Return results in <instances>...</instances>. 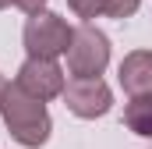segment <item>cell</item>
I'll return each mask as SVG.
<instances>
[{
  "label": "cell",
  "mask_w": 152,
  "mask_h": 149,
  "mask_svg": "<svg viewBox=\"0 0 152 149\" xmlns=\"http://www.w3.org/2000/svg\"><path fill=\"white\" fill-rule=\"evenodd\" d=\"M4 121H7V131L14 142L36 149L50 139V114H46V100H39L32 92H25L18 82L7 85L4 92Z\"/></svg>",
  "instance_id": "obj_1"
},
{
  "label": "cell",
  "mask_w": 152,
  "mask_h": 149,
  "mask_svg": "<svg viewBox=\"0 0 152 149\" xmlns=\"http://www.w3.org/2000/svg\"><path fill=\"white\" fill-rule=\"evenodd\" d=\"M110 64V39L99 29H92L88 21L78 25L71 32V46H67V68L75 78H99L103 68Z\"/></svg>",
  "instance_id": "obj_2"
},
{
  "label": "cell",
  "mask_w": 152,
  "mask_h": 149,
  "mask_svg": "<svg viewBox=\"0 0 152 149\" xmlns=\"http://www.w3.org/2000/svg\"><path fill=\"white\" fill-rule=\"evenodd\" d=\"M71 32H75V29H71L60 14H53V11H36V14L25 21V50H28V57H50V60H57L60 53H67Z\"/></svg>",
  "instance_id": "obj_3"
},
{
  "label": "cell",
  "mask_w": 152,
  "mask_h": 149,
  "mask_svg": "<svg viewBox=\"0 0 152 149\" xmlns=\"http://www.w3.org/2000/svg\"><path fill=\"white\" fill-rule=\"evenodd\" d=\"M60 96H64V107L75 117H85V121L103 117L113 107V92H110V85L103 78H71Z\"/></svg>",
  "instance_id": "obj_4"
},
{
  "label": "cell",
  "mask_w": 152,
  "mask_h": 149,
  "mask_svg": "<svg viewBox=\"0 0 152 149\" xmlns=\"http://www.w3.org/2000/svg\"><path fill=\"white\" fill-rule=\"evenodd\" d=\"M18 85L25 92H32L39 100H53L64 92V71L57 60L50 57H28L21 68H18Z\"/></svg>",
  "instance_id": "obj_5"
},
{
  "label": "cell",
  "mask_w": 152,
  "mask_h": 149,
  "mask_svg": "<svg viewBox=\"0 0 152 149\" xmlns=\"http://www.w3.org/2000/svg\"><path fill=\"white\" fill-rule=\"evenodd\" d=\"M120 85L127 96H152V50H134L120 60Z\"/></svg>",
  "instance_id": "obj_6"
},
{
  "label": "cell",
  "mask_w": 152,
  "mask_h": 149,
  "mask_svg": "<svg viewBox=\"0 0 152 149\" xmlns=\"http://www.w3.org/2000/svg\"><path fill=\"white\" fill-rule=\"evenodd\" d=\"M124 124L134 135L152 139V96H131V103L124 107Z\"/></svg>",
  "instance_id": "obj_7"
},
{
  "label": "cell",
  "mask_w": 152,
  "mask_h": 149,
  "mask_svg": "<svg viewBox=\"0 0 152 149\" xmlns=\"http://www.w3.org/2000/svg\"><path fill=\"white\" fill-rule=\"evenodd\" d=\"M67 7L75 11L78 18H85V21H92V18H99V14H106V0H67Z\"/></svg>",
  "instance_id": "obj_8"
},
{
  "label": "cell",
  "mask_w": 152,
  "mask_h": 149,
  "mask_svg": "<svg viewBox=\"0 0 152 149\" xmlns=\"http://www.w3.org/2000/svg\"><path fill=\"white\" fill-rule=\"evenodd\" d=\"M138 4L142 0H106V14L110 18H131L138 11Z\"/></svg>",
  "instance_id": "obj_9"
},
{
  "label": "cell",
  "mask_w": 152,
  "mask_h": 149,
  "mask_svg": "<svg viewBox=\"0 0 152 149\" xmlns=\"http://www.w3.org/2000/svg\"><path fill=\"white\" fill-rule=\"evenodd\" d=\"M11 4H14V7H21L25 14H36V11L46 7V0H11Z\"/></svg>",
  "instance_id": "obj_10"
},
{
  "label": "cell",
  "mask_w": 152,
  "mask_h": 149,
  "mask_svg": "<svg viewBox=\"0 0 152 149\" xmlns=\"http://www.w3.org/2000/svg\"><path fill=\"white\" fill-rule=\"evenodd\" d=\"M4 92H7V78L0 74V114H4Z\"/></svg>",
  "instance_id": "obj_11"
},
{
  "label": "cell",
  "mask_w": 152,
  "mask_h": 149,
  "mask_svg": "<svg viewBox=\"0 0 152 149\" xmlns=\"http://www.w3.org/2000/svg\"><path fill=\"white\" fill-rule=\"evenodd\" d=\"M7 4H11V0H0V11H4V7H7Z\"/></svg>",
  "instance_id": "obj_12"
}]
</instances>
